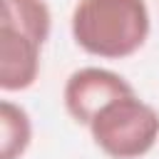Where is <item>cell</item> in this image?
I'll use <instances>...</instances> for the list:
<instances>
[{"instance_id":"cell-1","label":"cell","mask_w":159,"mask_h":159,"mask_svg":"<svg viewBox=\"0 0 159 159\" xmlns=\"http://www.w3.org/2000/svg\"><path fill=\"white\" fill-rule=\"evenodd\" d=\"M149 35L147 0H80L72 10V37L94 57L124 60Z\"/></svg>"},{"instance_id":"cell-2","label":"cell","mask_w":159,"mask_h":159,"mask_svg":"<svg viewBox=\"0 0 159 159\" xmlns=\"http://www.w3.org/2000/svg\"><path fill=\"white\" fill-rule=\"evenodd\" d=\"M52 15L45 0H2L0 20V87L20 92L35 84L40 50L50 37Z\"/></svg>"},{"instance_id":"cell-3","label":"cell","mask_w":159,"mask_h":159,"mask_svg":"<svg viewBox=\"0 0 159 159\" xmlns=\"http://www.w3.org/2000/svg\"><path fill=\"white\" fill-rule=\"evenodd\" d=\"M89 134L109 159H139L159 139V112L132 92L102 107Z\"/></svg>"},{"instance_id":"cell-4","label":"cell","mask_w":159,"mask_h":159,"mask_svg":"<svg viewBox=\"0 0 159 159\" xmlns=\"http://www.w3.org/2000/svg\"><path fill=\"white\" fill-rule=\"evenodd\" d=\"M132 92H134L132 84L117 72L102 70V67H82L67 77L62 99H65L67 114L77 124L89 127V122L97 117L102 107Z\"/></svg>"},{"instance_id":"cell-5","label":"cell","mask_w":159,"mask_h":159,"mask_svg":"<svg viewBox=\"0 0 159 159\" xmlns=\"http://www.w3.org/2000/svg\"><path fill=\"white\" fill-rule=\"evenodd\" d=\"M32 139V122L30 114L10 102H0V159H20Z\"/></svg>"}]
</instances>
